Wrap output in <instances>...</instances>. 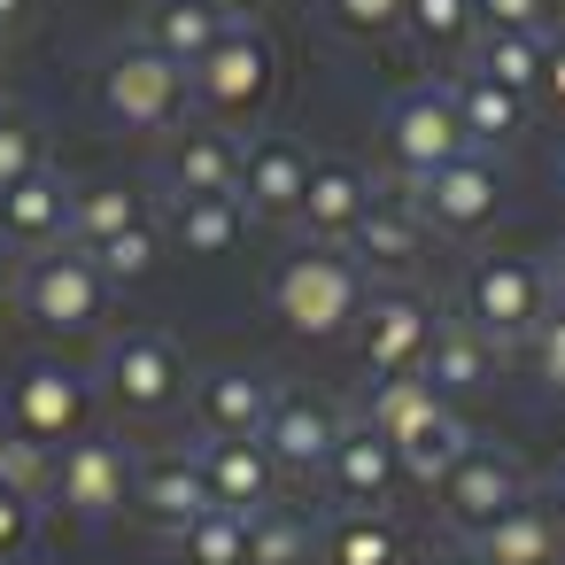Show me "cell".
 I'll use <instances>...</instances> for the list:
<instances>
[{
  "instance_id": "cell-1",
  "label": "cell",
  "mask_w": 565,
  "mask_h": 565,
  "mask_svg": "<svg viewBox=\"0 0 565 565\" xmlns=\"http://www.w3.org/2000/svg\"><path fill=\"white\" fill-rule=\"evenodd\" d=\"M17 318L47 341H102L109 318H117V287L94 264V248L55 241V248L17 264Z\"/></svg>"
},
{
  "instance_id": "cell-2",
  "label": "cell",
  "mask_w": 565,
  "mask_h": 565,
  "mask_svg": "<svg viewBox=\"0 0 565 565\" xmlns=\"http://www.w3.org/2000/svg\"><path fill=\"white\" fill-rule=\"evenodd\" d=\"M264 302H271V318H279L295 341H349L356 318H364V302H372V279H364V264H356L349 248L302 241L295 256H279Z\"/></svg>"
},
{
  "instance_id": "cell-3",
  "label": "cell",
  "mask_w": 565,
  "mask_h": 565,
  "mask_svg": "<svg viewBox=\"0 0 565 565\" xmlns=\"http://www.w3.org/2000/svg\"><path fill=\"white\" fill-rule=\"evenodd\" d=\"M279 78H287V55H279V40L248 17V24H225L217 47L186 71V109L210 117V125H256V117L279 102Z\"/></svg>"
},
{
  "instance_id": "cell-4",
  "label": "cell",
  "mask_w": 565,
  "mask_h": 565,
  "mask_svg": "<svg viewBox=\"0 0 565 565\" xmlns=\"http://www.w3.org/2000/svg\"><path fill=\"white\" fill-rule=\"evenodd\" d=\"M94 380H102V403H109L117 418H132V426L171 418V411L186 403V387H194L186 349H179L163 326H109Z\"/></svg>"
},
{
  "instance_id": "cell-5",
  "label": "cell",
  "mask_w": 565,
  "mask_h": 565,
  "mask_svg": "<svg viewBox=\"0 0 565 565\" xmlns=\"http://www.w3.org/2000/svg\"><path fill=\"white\" fill-rule=\"evenodd\" d=\"M102 418V380L71 356H24L0 380V434H24L40 449H63L78 434H94Z\"/></svg>"
},
{
  "instance_id": "cell-6",
  "label": "cell",
  "mask_w": 565,
  "mask_h": 565,
  "mask_svg": "<svg viewBox=\"0 0 565 565\" xmlns=\"http://www.w3.org/2000/svg\"><path fill=\"white\" fill-rule=\"evenodd\" d=\"M94 109L109 132H132V140H163L186 125V71L171 55H156L148 40H125L102 55L94 71Z\"/></svg>"
},
{
  "instance_id": "cell-7",
  "label": "cell",
  "mask_w": 565,
  "mask_h": 565,
  "mask_svg": "<svg viewBox=\"0 0 565 565\" xmlns=\"http://www.w3.org/2000/svg\"><path fill=\"white\" fill-rule=\"evenodd\" d=\"M550 302H557V287H550V264H534V256L495 248V256H472L465 279H457V318L480 341H495V356H519Z\"/></svg>"
},
{
  "instance_id": "cell-8",
  "label": "cell",
  "mask_w": 565,
  "mask_h": 565,
  "mask_svg": "<svg viewBox=\"0 0 565 565\" xmlns=\"http://www.w3.org/2000/svg\"><path fill=\"white\" fill-rule=\"evenodd\" d=\"M534 495V472H526V457L519 449H503V441H465V457L434 480V511H441V526L457 534V542H480L503 511H519Z\"/></svg>"
},
{
  "instance_id": "cell-9",
  "label": "cell",
  "mask_w": 565,
  "mask_h": 565,
  "mask_svg": "<svg viewBox=\"0 0 565 565\" xmlns=\"http://www.w3.org/2000/svg\"><path fill=\"white\" fill-rule=\"evenodd\" d=\"M472 140H465V117L449 102V78H426V86H403L387 109H380V156H387V179L395 186H418L426 171L457 163Z\"/></svg>"
},
{
  "instance_id": "cell-10",
  "label": "cell",
  "mask_w": 565,
  "mask_h": 565,
  "mask_svg": "<svg viewBox=\"0 0 565 565\" xmlns=\"http://www.w3.org/2000/svg\"><path fill=\"white\" fill-rule=\"evenodd\" d=\"M132 441H117V434H78V441H63L55 449V480H47V503L71 519V526H109V519H125L132 511Z\"/></svg>"
},
{
  "instance_id": "cell-11",
  "label": "cell",
  "mask_w": 565,
  "mask_h": 565,
  "mask_svg": "<svg viewBox=\"0 0 565 565\" xmlns=\"http://www.w3.org/2000/svg\"><path fill=\"white\" fill-rule=\"evenodd\" d=\"M403 194L418 202V217H426L441 241H472V233H488V225L511 210V171H503V156L465 148L457 163L426 171V179H418V186H403Z\"/></svg>"
},
{
  "instance_id": "cell-12",
  "label": "cell",
  "mask_w": 565,
  "mask_h": 565,
  "mask_svg": "<svg viewBox=\"0 0 565 565\" xmlns=\"http://www.w3.org/2000/svg\"><path fill=\"white\" fill-rule=\"evenodd\" d=\"M434 326L441 310L411 287V279H380L364 318H356V356H364V380H411L434 349Z\"/></svg>"
},
{
  "instance_id": "cell-13",
  "label": "cell",
  "mask_w": 565,
  "mask_h": 565,
  "mask_svg": "<svg viewBox=\"0 0 565 565\" xmlns=\"http://www.w3.org/2000/svg\"><path fill=\"white\" fill-rule=\"evenodd\" d=\"M341 426H349L341 403H326V395H310V387H279V395H271V418H264L256 441L271 449V465H279L287 480H326Z\"/></svg>"
},
{
  "instance_id": "cell-14",
  "label": "cell",
  "mask_w": 565,
  "mask_h": 565,
  "mask_svg": "<svg viewBox=\"0 0 565 565\" xmlns=\"http://www.w3.org/2000/svg\"><path fill=\"white\" fill-rule=\"evenodd\" d=\"M241 156H248V140L233 125H210V117L163 132V156H156L163 202H179V194H241Z\"/></svg>"
},
{
  "instance_id": "cell-15",
  "label": "cell",
  "mask_w": 565,
  "mask_h": 565,
  "mask_svg": "<svg viewBox=\"0 0 565 565\" xmlns=\"http://www.w3.org/2000/svg\"><path fill=\"white\" fill-rule=\"evenodd\" d=\"M349 256L364 264L372 287H380V279H411V271L434 256V225L418 217V202H411L403 186H380L372 210H364L356 233H349Z\"/></svg>"
},
{
  "instance_id": "cell-16",
  "label": "cell",
  "mask_w": 565,
  "mask_h": 565,
  "mask_svg": "<svg viewBox=\"0 0 565 565\" xmlns=\"http://www.w3.org/2000/svg\"><path fill=\"white\" fill-rule=\"evenodd\" d=\"M202 511H210V488H202L194 441H186V449H140V457H132V519H140L148 534L179 542Z\"/></svg>"
},
{
  "instance_id": "cell-17",
  "label": "cell",
  "mask_w": 565,
  "mask_h": 565,
  "mask_svg": "<svg viewBox=\"0 0 565 565\" xmlns=\"http://www.w3.org/2000/svg\"><path fill=\"white\" fill-rule=\"evenodd\" d=\"M372 171L356 156H310V186H302V210H295V233L318 241V248H349L356 217L372 210Z\"/></svg>"
},
{
  "instance_id": "cell-18",
  "label": "cell",
  "mask_w": 565,
  "mask_h": 565,
  "mask_svg": "<svg viewBox=\"0 0 565 565\" xmlns=\"http://www.w3.org/2000/svg\"><path fill=\"white\" fill-rule=\"evenodd\" d=\"M271 395H279L271 372L225 364V372H202V380L186 387V418H194L202 441H256L264 418H271Z\"/></svg>"
},
{
  "instance_id": "cell-19",
  "label": "cell",
  "mask_w": 565,
  "mask_h": 565,
  "mask_svg": "<svg viewBox=\"0 0 565 565\" xmlns=\"http://www.w3.org/2000/svg\"><path fill=\"white\" fill-rule=\"evenodd\" d=\"M302 186H310V148L295 132H256L248 156H241V202H248V217L256 225H295Z\"/></svg>"
},
{
  "instance_id": "cell-20",
  "label": "cell",
  "mask_w": 565,
  "mask_h": 565,
  "mask_svg": "<svg viewBox=\"0 0 565 565\" xmlns=\"http://www.w3.org/2000/svg\"><path fill=\"white\" fill-rule=\"evenodd\" d=\"M194 465H202V488H210L217 511L256 519V511L287 503V472L271 465L264 441H194Z\"/></svg>"
},
{
  "instance_id": "cell-21",
  "label": "cell",
  "mask_w": 565,
  "mask_h": 565,
  "mask_svg": "<svg viewBox=\"0 0 565 565\" xmlns=\"http://www.w3.org/2000/svg\"><path fill=\"white\" fill-rule=\"evenodd\" d=\"M403 480H411V472H403L395 441H387V434H372L364 418H349V426H341V441H333V465H326V495H333V503H349V511H387Z\"/></svg>"
},
{
  "instance_id": "cell-22",
  "label": "cell",
  "mask_w": 565,
  "mask_h": 565,
  "mask_svg": "<svg viewBox=\"0 0 565 565\" xmlns=\"http://www.w3.org/2000/svg\"><path fill=\"white\" fill-rule=\"evenodd\" d=\"M411 557H418V542H411V526L395 519V503H387V511H349V503L318 511V550H310V565H411Z\"/></svg>"
},
{
  "instance_id": "cell-23",
  "label": "cell",
  "mask_w": 565,
  "mask_h": 565,
  "mask_svg": "<svg viewBox=\"0 0 565 565\" xmlns=\"http://www.w3.org/2000/svg\"><path fill=\"white\" fill-rule=\"evenodd\" d=\"M248 225L256 217H248L241 194H179V202H163V241L186 264H225L248 241Z\"/></svg>"
},
{
  "instance_id": "cell-24",
  "label": "cell",
  "mask_w": 565,
  "mask_h": 565,
  "mask_svg": "<svg viewBox=\"0 0 565 565\" xmlns=\"http://www.w3.org/2000/svg\"><path fill=\"white\" fill-rule=\"evenodd\" d=\"M71 194H78V179H63L55 163H40L32 179H17L9 194H0V241L24 248V256L71 241Z\"/></svg>"
},
{
  "instance_id": "cell-25",
  "label": "cell",
  "mask_w": 565,
  "mask_h": 565,
  "mask_svg": "<svg viewBox=\"0 0 565 565\" xmlns=\"http://www.w3.org/2000/svg\"><path fill=\"white\" fill-rule=\"evenodd\" d=\"M449 102H457V117H465V140H472V148H488V156H511V148L534 132V117H542L526 94L495 86V78H488V71H472V63L449 78Z\"/></svg>"
},
{
  "instance_id": "cell-26",
  "label": "cell",
  "mask_w": 565,
  "mask_h": 565,
  "mask_svg": "<svg viewBox=\"0 0 565 565\" xmlns=\"http://www.w3.org/2000/svg\"><path fill=\"white\" fill-rule=\"evenodd\" d=\"M495 341H480L457 310L434 326V349H426V364H418V380L441 395V403H465V395H480V387H495Z\"/></svg>"
},
{
  "instance_id": "cell-27",
  "label": "cell",
  "mask_w": 565,
  "mask_h": 565,
  "mask_svg": "<svg viewBox=\"0 0 565 565\" xmlns=\"http://www.w3.org/2000/svg\"><path fill=\"white\" fill-rule=\"evenodd\" d=\"M480 565H565V542H557V519H550V503H542V488L519 503V511H503L480 542H465Z\"/></svg>"
},
{
  "instance_id": "cell-28",
  "label": "cell",
  "mask_w": 565,
  "mask_h": 565,
  "mask_svg": "<svg viewBox=\"0 0 565 565\" xmlns=\"http://www.w3.org/2000/svg\"><path fill=\"white\" fill-rule=\"evenodd\" d=\"M217 32H225V17H217V9H202V0H148L132 40H148L156 55H171L179 71H194V63L217 47Z\"/></svg>"
},
{
  "instance_id": "cell-29",
  "label": "cell",
  "mask_w": 565,
  "mask_h": 565,
  "mask_svg": "<svg viewBox=\"0 0 565 565\" xmlns=\"http://www.w3.org/2000/svg\"><path fill=\"white\" fill-rule=\"evenodd\" d=\"M403 40L426 63H465L480 40V0H403Z\"/></svg>"
},
{
  "instance_id": "cell-30",
  "label": "cell",
  "mask_w": 565,
  "mask_h": 565,
  "mask_svg": "<svg viewBox=\"0 0 565 565\" xmlns=\"http://www.w3.org/2000/svg\"><path fill=\"white\" fill-rule=\"evenodd\" d=\"M140 217H156V210H148V194L125 186V179H86V186L71 194V241H78V248H102V241H117V233L140 225Z\"/></svg>"
},
{
  "instance_id": "cell-31",
  "label": "cell",
  "mask_w": 565,
  "mask_h": 565,
  "mask_svg": "<svg viewBox=\"0 0 565 565\" xmlns=\"http://www.w3.org/2000/svg\"><path fill=\"white\" fill-rule=\"evenodd\" d=\"M465 441H472V426L457 418V403H434V411H426V418L395 441V457H403V472H411L418 488H434V480L465 457Z\"/></svg>"
},
{
  "instance_id": "cell-32",
  "label": "cell",
  "mask_w": 565,
  "mask_h": 565,
  "mask_svg": "<svg viewBox=\"0 0 565 565\" xmlns=\"http://www.w3.org/2000/svg\"><path fill=\"white\" fill-rule=\"evenodd\" d=\"M542 47H550V32H542V40H534V32H480L465 63L488 71L495 86H511V94L534 102V94H542Z\"/></svg>"
},
{
  "instance_id": "cell-33",
  "label": "cell",
  "mask_w": 565,
  "mask_h": 565,
  "mask_svg": "<svg viewBox=\"0 0 565 565\" xmlns=\"http://www.w3.org/2000/svg\"><path fill=\"white\" fill-rule=\"evenodd\" d=\"M94 264L109 271V287L117 295H132V287H148L163 264H171V241H163V217H140V225H125L117 241H102L94 248Z\"/></svg>"
},
{
  "instance_id": "cell-34",
  "label": "cell",
  "mask_w": 565,
  "mask_h": 565,
  "mask_svg": "<svg viewBox=\"0 0 565 565\" xmlns=\"http://www.w3.org/2000/svg\"><path fill=\"white\" fill-rule=\"evenodd\" d=\"M310 550H318V511L271 503L248 519V565H310Z\"/></svg>"
},
{
  "instance_id": "cell-35",
  "label": "cell",
  "mask_w": 565,
  "mask_h": 565,
  "mask_svg": "<svg viewBox=\"0 0 565 565\" xmlns=\"http://www.w3.org/2000/svg\"><path fill=\"white\" fill-rule=\"evenodd\" d=\"M434 403H441V395H434V387H426V380L411 372V380H372V395H364V411H356V418H364L372 434L403 441V434H411V426H418V418H426Z\"/></svg>"
},
{
  "instance_id": "cell-36",
  "label": "cell",
  "mask_w": 565,
  "mask_h": 565,
  "mask_svg": "<svg viewBox=\"0 0 565 565\" xmlns=\"http://www.w3.org/2000/svg\"><path fill=\"white\" fill-rule=\"evenodd\" d=\"M179 557H186V565H248V519L210 503V511L179 534Z\"/></svg>"
},
{
  "instance_id": "cell-37",
  "label": "cell",
  "mask_w": 565,
  "mask_h": 565,
  "mask_svg": "<svg viewBox=\"0 0 565 565\" xmlns=\"http://www.w3.org/2000/svg\"><path fill=\"white\" fill-rule=\"evenodd\" d=\"M40 163H47V132H40V117L17 109V102H0V194H9L17 179H32Z\"/></svg>"
},
{
  "instance_id": "cell-38",
  "label": "cell",
  "mask_w": 565,
  "mask_h": 565,
  "mask_svg": "<svg viewBox=\"0 0 565 565\" xmlns=\"http://www.w3.org/2000/svg\"><path fill=\"white\" fill-rule=\"evenodd\" d=\"M318 17H326V32H341V40H395L403 32V0H318Z\"/></svg>"
},
{
  "instance_id": "cell-39",
  "label": "cell",
  "mask_w": 565,
  "mask_h": 565,
  "mask_svg": "<svg viewBox=\"0 0 565 565\" xmlns=\"http://www.w3.org/2000/svg\"><path fill=\"white\" fill-rule=\"evenodd\" d=\"M519 356H526L534 387L565 403V302H550V310H542V326L526 333V349H519Z\"/></svg>"
},
{
  "instance_id": "cell-40",
  "label": "cell",
  "mask_w": 565,
  "mask_h": 565,
  "mask_svg": "<svg viewBox=\"0 0 565 565\" xmlns=\"http://www.w3.org/2000/svg\"><path fill=\"white\" fill-rule=\"evenodd\" d=\"M40 526H47V503L24 495V488H0V565H24L40 550Z\"/></svg>"
},
{
  "instance_id": "cell-41",
  "label": "cell",
  "mask_w": 565,
  "mask_h": 565,
  "mask_svg": "<svg viewBox=\"0 0 565 565\" xmlns=\"http://www.w3.org/2000/svg\"><path fill=\"white\" fill-rule=\"evenodd\" d=\"M47 480H55V449L24 441V434H0V488H24L47 503Z\"/></svg>"
},
{
  "instance_id": "cell-42",
  "label": "cell",
  "mask_w": 565,
  "mask_h": 565,
  "mask_svg": "<svg viewBox=\"0 0 565 565\" xmlns=\"http://www.w3.org/2000/svg\"><path fill=\"white\" fill-rule=\"evenodd\" d=\"M480 32H557V0H480Z\"/></svg>"
},
{
  "instance_id": "cell-43",
  "label": "cell",
  "mask_w": 565,
  "mask_h": 565,
  "mask_svg": "<svg viewBox=\"0 0 565 565\" xmlns=\"http://www.w3.org/2000/svg\"><path fill=\"white\" fill-rule=\"evenodd\" d=\"M534 109L565 125V24H557L550 47H542V94H534Z\"/></svg>"
},
{
  "instance_id": "cell-44",
  "label": "cell",
  "mask_w": 565,
  "mask_h": 565,
  "mask_svg": "<svg viewBox=\"0 0 565 565\" xmlns=\"http://www.w3.org/2000/svg\"><path fill=\"white\" fill-rule=\"evenodd\" d=\"M40 24V0H0V40H17Z\"/></svg>"
},
{
  "instance_id": "cell-45",
  "label": "cell",
  "mask_w": 565,
  "mask_h": 565,
  "mask_svg": "<svg viewBox=\"0 0 565 565\" xmlns=\"http://www.w3.org/2000/svg\"><path fill=\"white\" fill-rule=\"evenodd\" d=\"M9 326H17V271L0 264V333H9Z\"/></svg>"
},
{
  "instance_id": "cell-46",
  "label": "cell",
  "mask_w": 565,
  "mask_h": 565,
  "mask_svg": "<svg viewBox=\"0 0 565 565\" xmlns=\"http://www.w3.org/2000/svg\"><path fill=\"white\" fill-rule=\"evenodd\" d=\"M202 9H217V17H225V24H248V17H256V9H264V0H202Z\"/></svg>"
},
{
  "instance_id": "cell-47",
  "label": "cell",
  "mask_w": 565,
  "mask_h": 565,
  "mask_svg": "<svg viewBox=\"0 0 565 565\" xmlns=\"http://www.w3.org/2000/svg\"><path fill=\"white\" fill-rule=\"evenodd\" d=\"M542 503H550V519H557V542H565V472H557V488H550Z\"/></svg>"
},
{
  "instance_id": "cell-48",
  "label": "cell",
  "mask_w": 565,
  "mask_h": 565,
  "mask_svg": "<svg viewBox=\"0 0 565 565\" xmlns=\"http://www.w3.org/2000/svg\"><path fill=\"white\" fill-rule=\"evenodd\" d=\"M550 287H557V302H565V241L550 248Z\"/></svg>"
},
{
  "instance_id": "cell-49",
  "label": "cell",
  "mask_w": 565,
  "mask_h": 565,
  "mask_svg": "<svg viewBox=\"0 0 565 565\" xmlns=\"http://www.w3.org/2000/svg\"><path fill=\"white\" fill-rule=\"evenodd\" d=\"M441 565H480V557H472V550H465V557H441Z\"/></svg>"
},
{
  "instance_id": "cell-50",
  "label": "cell",
  "mask_w": 565,
  "mask_h": 565,
  "mask_svg": "<svg viewBox=\"0 0 565 565\" xmlns=\"http://www.w3.org/2000/svg\"><path fill=\"white\" fill-rule=\"evenodd\" d=\"M0 55H9V40H0Z\"/></svg>"
},
{
  "instance_id": "cell-51",
  "label": "cell",
  "mask_w": 565,
  "mask_h": 565,
  "mask_svg": "<svg viewBox=\"0 0 565 565\" xmlns=\"http://www.w3.org/2000/svg\"><path fill=\"white\" fill-rule=\"evenodd\" d=\"M557 171H565V156H557Z\"/></svg>"
}]
</instances>
